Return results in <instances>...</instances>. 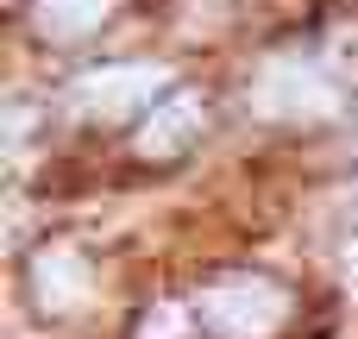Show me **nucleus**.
Listing matches in <instances>:
<instances>
[{
    "instance_id": "obj_5",
    "label": "nucleus",
    "mask_w": 358,
    "mask_h": 339,
    "mask_svg": "<svg viewBox=\"0 0 358 339\" xmlns=\"http://www.w3.org/2000/svg\"><path fill=\"white\" fill-rule=\"evenodd\" d=\"M31 283H38V302H44V308H76L82 289H88V264H82L69 245H50V252L31 264Z\"/></svg>"
},
{
    "instance_id": "obj_7",
    "label": "nucleus",
    "mask_w": 358,
    "mask_h": 339,
    "mask_svg": "<svg viewBox=\"0 0 358 339\" xmlns=\"http://www.w3.org/2000/svg\"><path fill=\"white\" fill-rule=\"evenodd\" d=\"M182 333V308H157L145 327H138V339H176Z\"/></svg>"
},
{
    "instance_id": "obj_1",
    "label": "nucleus",
    "mask_w": 358,
    "mask_h": 339,
    "mask_svg": "<svg viewBox=\"0 0 358 339\" xmlns=\"http://www.w3.org/2000/svg\"><path fill=\"white\" fill-rule=\"evenodd\" d=\"M201 315L220 339H271L289 315V296L271 277H220L201 296Z\"/></svg>"
},
{
    "instance_id": "obj_6",
    "label": "nucleus",
    "mask_w": 358,
    "mask_h": 339,
    "mask_svg": "<svg viewBox=\"0 0 358 339\" xmlns=\"http://www.w3.org/2000/svg\"><path fill=\"white\" fill-rule=\"evenodd\" d=\"M113 0H38V25L50 38H88L101 19H107Z\"/></svg>"
},
{
    "instance_id": "obj_8",
    "label": "nucleus",
    "mask_w": 358,
    "mask_h": 339,
    "mask_svg": "<svg viewBox=\"0 0 358 339\" xmlns=\"http://www.w3.org/2000/svg\"><path fill=\"white\" fill-rule=\"evenodd\" d=\"M346 277H352V283H358V239H352V245H346Z\"/></svg>"
},
{
    "instance_id": "obj_2",
    "label": "nucleus",
    "mask_w": 358,
    "mask_h": 339,
    "mask_svg": "<svg viewBox=\"0 0 358 339\" xmlns=\"http://www.w3.org/2000/svg\"><path fill=\"white\" fill-rule=\"evenodd\" d=\"M252 107H258L264 120H289V126H302V120H327V113L340 107V88H334L315 63H302V57H277V63H264V75L252 82Z\"/></svg>"
},
{
    "instance_id": "obj_4",
    "label": "nucleus",
    "mask_w": 358,
    "mask_h": 339,
    "mask_svg": "<svg viewBox=\"0 0 358 339\" xmlns=\"http://www.w3.org/2000/svg\"><path fill=\"white\" fill-rule=\"evenodd\" d=\"M201 138V101L195 94H170L151 107V120L138 126V157H176Z\"/></svg>"
},
{
    "instance_id": "obj_3",
    "label": "nucleus",
    "mask_w": 358,
    "mask_h": 339,
    "mask_svg": "<svg viewBox=\"0 0 358 339\" xmlns=\"http://www.w3.org/2000/svg\"><path fill=\"white\" fill-rule=\"evenodd\" d=\"M164 82H170L164 63H107V69H88L76 82V107L88 120H120V113L145 107L151 88H164Z\"/></svg>"
}]
</instances>
